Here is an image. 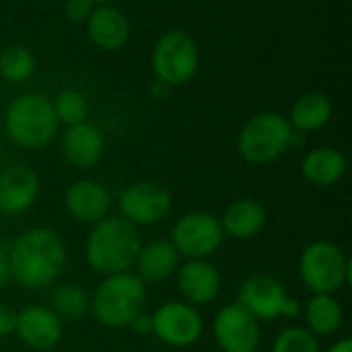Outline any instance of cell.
I'll return each instance as SVG.
<instances>
[{
	"mask_svg": "<svg viewBox=\"0 0 352 352\" xmlns=\"http://www.w3.org/2000/svg\"><path fill=\"white\" fill-rule=\"evenodd\" d=\"M66 243L47 229L33 227L14 237L8 250L10 280L25 291H39L56 285L66 268Z\"/></svg>",
	"mask_w": 352,
	"mask_h": 352,
	"instance_id": "6da1fadb",
	"label": "cell"
},
{
	"mask_svg": "<svg viewBox=\"0 0 352 352\" xmlns=\"http://www.w3.org/2000/svg\"><path fill=\"white\" fill-rule=\"evenodd\" d=\"M142 248V235L138 227L124 217H105L91 225L85 241V260L95 274L111 276L130 272L136 256Z\"/></svg>",
	"mask_w": 352,
	"mask_h": 352,
	"instance_id": "7a4b0ae2",
	"label": "cell"
},
{
	"mask_svg": "<svg viewBox=\"0 0 352 352\" xmlns=\"http://www.w3.org/2000/svg\"><path fill=\"white\" fill-rule=\"evenodd\" d=\"M4 134L12 144L27 151L47 146L58 132V120L52 99L43 93L29 91L16 95L4 109Z\"/></svg>",
	"mask_w": 352,
	"mask_h": 352,
	"instance_id": "3957f363",
	"label": "cell"
},
{
	"mask_svg": "<svg viewBox=\"0 0 352 352\" xmlns=\"http://www.w3.org/2000/svg\"><path fill=\"white\" fill-rule=\"evenodd\" d=\"M146 283L134 272H120L103 276L91 299V311L95 320L111 330L128 328V324L144 311Z\"/></svg>",
	"mask_w": 352,
	"mask_h": 352,
	"instance_id": "277c9868",
	"label": "cell"
},
{
	"mask_svg": "<svg viewBox=\"0 0 352 352\" xmlns=\"http://www.w3.org/2000/svg\"><path fill=\"white\" fill-rule=\"evenodd\" d=\"M293 128L287 116L262 111L248 120L237 136V151L250 165H268L278 161L291 148Z\"/></svg>",
	"mask_w": 352,
	"mask_h": 352,
	"instance_id": "5b68a950",
	"label": "cell"
},
{
	"mask_svg": "<svg viewBox=\"0 0 352 352\" xmlns=\"http://www.w3.org/2000/svg\"><path fill=\"white\" fill-rule=\"evenodd\" d=\"M299 276L314 295H334L352 278V264L334 241H314L299 256Z\"/></svg>",
	"mask_w": 352,
	"mask_h": 352,
	"instance_id": "8992f818",
	"label": "cell"
},
{
	"mask_svg": "<svg viewBox=\"0 0 352 352\" xmlns=\"http://www.w3.org/2000/svg\"><path fill=\"white\" fill-rule=\"evenodd\" d=\"M151 68L155 78L167 87L188 85L200 68V50L196 39L182 29L165 31L153 45Z\"/></svg>",
	"mask_w": 352,
	"mask_h": 352,
	"instance_id": "52a82bcc",
	"label": "cell"
},
{
	"mask_svg": "<svg viewBox=\"0 0 352 352\" xmlns=\"http://www.w3.org/2000/svg\"><path fill=\"white\" fill-rule=\"evenodd\" d=\"M171 245L186 260H208L225 241L221 221L210 212H188L171 229Z\"/></svg>",
	"mask_w": 352,
	"mask_h": 352,
	"instance_id": "ba28073f",
	"label": "cell"
},
{
	"mask_svg": "<svg viewBox=\"0 0 352 352\" xmlns=\"http://www.w3.org/2000/svg\"><path fill=\"white\" fill-rule=\"evenodd\" d=\"M153 336L171 349H188L204 334L200 311L186 301H165L151 314Z\"/></svg>",
	"mask_w": 352,
	"mask_h": 352,
	"instance_id": "9c48e42d",
	"label": "cell"
},
{
	"mask_svg": "<svg viewBox=\"0 0 352 352\" xmlns=\"http://www.w3.org/2000/svg\"><path fill=\"white\" fill-rule=\"evenodd\" d=\"M120 217H124L134 227H148L165 221L173 208L171 192L155 182L130 184L118 200Z\"/></svg>",
	"mask_w": 352,
	"mask_h": 352,
	"instance_id": "30bf717a",
	"label": "cell"
},
{
	"mask_svg": "<svg viewBox=\"0 0 352 352\" xmlns=\"http://www.w3.org/2000/svg\"><path fill=\"white\" fill-rule=\"evenodd\" d=\"M212 336L221 352H256L262 340V330L260 322L235 301L217 311Z\"/></svg>",
	"mask_w": 352,
	"mask_h": 352,
	"instance_id": "8fae6325",
	"label": "cell"
},
{
	"mask_svg": "<svg viewBox=\"0 0 352 352\" xmlns=\"http://www.w3.org/2000/svg\"><path fill=\"white\" fill-rule=\"evenodd\" d=\"M14 336L31 351H52L64 336V322L47 305H27L16 311Z\"/></svg>",
	"mask_w": 352,
	"mask_h": 352,
	"instance_id": "7c38bea8",
	"label": "cell"
},
{
	"mask_svg": "<svg viewBox=\"0 0 352 352\" xmlns=\"http://www.w3.org/2000/svg\"><path fill=\"white\" fill-rule=\"evenodd\" d=\"M287 291L280 280L270 274H252L248 276L237 293V303L245 307L258 322H274L280 318Z\"/></svg>",
	"mask_w": 352,
	"mask_h": 352,
	"instance_id": "4fadbf2b",
	"label": "cell"
},
{
	"mask_svg": "<svg viewBox=\"0 0 352 352\" xmlns=\"http://www.w3.org/2000/svg\"><path fill=\"white\" fill-rule=\"evenodd\" d=\"M175 283L186 303L198 307L217 301L223 278L210 260H186L175 270Z\"/></svg>",
	"mask_w": 352,
	"mask_h": 352,
	"instance_id": "5bb4252c",
	"label": "cell"
},
{
	"mask_svg": "<svg viewBox=\"0 0 352 352\" xmlns=\"http://www.w3.org/2000/svg\"><path fill=\"white\" fill-rule=\"evenodd\" d=\"M64 208L76 223L95 225L109 214L111 196L103 184L95 179H78L68 186L64 194Z\"/></svg>",
	"mask_w": 352,
	"mask_h": 352,
	"instance_id": "9a60e30c",
	"label": "cell"
},
{
	"mask_svg": "<svg viewBox=\"0 0 352 352\" xmlns=\"http://www.w3.org/2000/svg\"><path fill=\"white\" fill-rule=\"evenodd\" d=\"M39 175L27 165H10L0 171V212L14 217L27 212L39 196Z\"/></svg>",
	"mask_w": 352,
	"mask_h": 352,
	"instance_id": "2e32d148",
	"label": "cell"
},
{
	"mask_svg": "<svg viewBox=\"0 0 352 352\" xmlns=\"http://www.w3.org/2000/svg\"><path fill=\"white\" fill-rule=\"evenodd\" d=\"M85 23L91 43L101 52H120L130 41V21L116 4L95 6Z\"/></svg>",
	"mask_w": 352,
	"mask_h": 352,
	"instance_id": "e0dca14e",
	"label": "cell"
},
{
	"mask_svg": "<svg viewBox=\"0 0 352 352\" xmlns=\"http://www.w3.org/2000/svg\"><path fill=\"white\" fill-rule=\"evenodd\" d=\"M60 144L64 159L78 169L95 167L105 153V136L101 128L89 120L68 126L62 134Z\"/></svg>",
	"mask_w": 352,
	"mask_h": 352,
	"instance_id": "ac0fdd59",
	"label": "cell"
},
{
	"mask_svg": "<svg viewBox=\"0 0 352 352\" xmlns=\"http://www.w3.org/2000/svg\"><path fill=\"white\" fill-rule=\"evenodd\" d=\"M349 163L342 151L334 146H316L301 161V175L316 188H332L346 175Z\"/></svg>",
	"mask_w": 352,
	"mask_h": 352,
	"instance_id": "d6986e66",
	"label": "cell"
},
{
	"mask_svg": "<svg viewBox=\"0 0 352 352\" xmlns=\"http://www.w3.org/2000/svg\"><path fill=\"white\" fill-rule=\"evenodd\" d=\"M219 221H221L225 235L243 241V239H252L264 231V227L268 223V212L262 202H258L254 198H239V200H233L225 208V212Z\"/></svg>",
	"mask_w": 352,
	"mask_h": 352,
	"instance_id": "ffe728a7",
	"label": "cell"
},
{
	"mask_svg": "<svg viewBox=\"0 0 352 352\" xmlns=\"http://www.w3.org/2000/svg\"><path fill=\"white\" fill-rule=\"evenodd\" d=\"M179 266V254L171 245L169 239H155L148 243H142L136 262H134V274L142 283H163L175 274Z\"/></svg>",
	"mask_w": 352,
	"mask_h": 352,
	"instance_id": "44dd1931",
	"label": "cell"
},
{
	"mask_svg": "<svg viewBox=\"0 0 352 352\" xmlns=\"http://www.w3.org/2000/svg\"><path fill=\"white\" fill-rule=\"evenodd\" d=\"M332 116H334L332 99L322 91H307L295 99L287 120L293 130L309 134V132L326 128Z\"/></svg>",
	"mask_w": 352,
	"mask_h": 352,
	"instance_id": "7402d4cb",
	"label": "cell"
},
{
	"mask_svg": "<svg viewBox=\"0 0 352 352\" xmlns=\"http://www.w3.org/2000/svg\"><path fill=\"white\" fill-rule=\"evenodd\" d=\"M303 316L307 324L305 328L318 338L334 336L344 322V309L334 295H311Z\"/></svg>",
	"mask_w": 352,
	"mask_h": 352,
	"instance_id": "603a6c76",
	"label": "cell"
},
{
	"mask_svg": "<svg viewBox=\"0 0 352 352\" xmlns=\"http://www.w3.org/2000/svg\"><path fill=\"white\" fill-rule=\"evenodd\" d=\"M50 309L62 322H80L91 309V299L80 285L62 283L50 295Z\"/></svg>",
	"mask_w": 352,
	"mask_h": 352,
	"instance_id": "cb8c5ba5",
	"label": "cell"
},
{
	"mask_svg": "<svg viewBox=\"0 0 352 352\" xmlns=\"http://www.w3.org/2000/svg\"><path fill=\"white\" fill-rule=\"evenodd\" d=\"M35 56L25 45H8L0 52V78L12 85L29 80L35 72Z\"/></svg>",
	"mask_w": 352,
	"mask_h": 352,
	"instance_id": "d4e9b609",
	"label": "cell"
},
{
	"mask_svg": "<svg viewBox=\"0 0 352 352\" xmlns=\"http://www.w3.org/2000/svg\"><path fill=\"white\" fill-rule=\"evenodd\" d=\"M52 105H54V113H56L58 124H64L66 128L80 124V122H87V118H89V101L76 89L60 91L52 99Z\"/></svg>",
	"mask_w": 352,
	"mask_h": 352,
	"instance_id": "484cf974",
	"label": "cell"
},
{
	"mask_svg": "<svg viewBox=\"0 0 352 352\" xmlns=\"http://www.w3.org/2000/svg\"><path fill=\"white\" fill-rule=\"evenodd\" d=\"M272 352H322L320 338L303 326H289L274 338Z\"/></svg>",
	"mask_w": 352,
	"mask_h": 352,
	"instance_id": "4316f807",
	"label": "cell"
},
{
	"mask_svg": "<svg viewBox=\"0 0 352 352\" xmlns=\"http://www.w3.org/2000/svg\"><path fill=\"white\" fill-rule=\"evenodd\" d=\"M93 8H95V4L91 0H66V4H64L66 19L72 23H85Z\"/></svg>",
	"mask_w": 352,
	"mask_h": 352,
	"instance_id": "83f0119b",
	"label": "cell"
},
{
	"mask_svg": "<svg viewBox=\"0 0 352 352\" xmlns=\"http://www.w3.org/2000/svg\"><path fill=\"white\" fill-rule=\"evenodd\" d=\"M14 324H16V311L0 303V338L14 334Z\"/></svg>",
	"mask_w": 352,
	"mask_h": 352,
	"instance_id": "f1b7e54d",
	"label": "cell"
},
{
	"mask_svg": "<svg viewBox=\"0 0 352 352\" xmlns=\"http://www.w3.org/2000/svg\"><path fill=\"white\" fill-rule=\"evenodd\" d=\"M128 328H130L134 334H138V336H153V318H151V314L140 311V314L128 324Z\"/></svg>",
	"mask_w": 352,
	"mask_h": 352,
	"instance_id": "f546056e",
	"label": "cell"
},
{
	"mask_svg": "<svg viewBox=\"0 0 352 352\" xmlns=\"http://www.w3.org/2000/svg\"><path fill=\"white\" fill-rule=\"evenodd\" d=\"M303 314V307L301 303L295 299V297H287L285 303H283V311H280V318H287V320H297L299 316Z\"/></svg>",
	"mask_w": 352,
	"mask_h": 352,
	"instance_id": "4dcf8cb0",
	"label": "cell"
},
{
	"mask_svg": "<svg viewBox=\"0 0 352 352\" xmlns=\"http://www.w3.org/2000/svg\"><path fill=\"white\" fill-rule=\"evenodd\" d=\"M10 283V268H8V252L0 245V293Z\"/></svg>",
	"mask_w": 352,
	"mask_h": 352,
	"instance_id": "1f68e13d",
	"label": "cell"
},
{
	"mask_svg": "<svg viewBox=\"0 0 352 352\" xmlns=\"http://www.w3.org/2000/svg\"><path fill=\"white\" fill-rule=\"evenodd\" d=\"M169 89L171 87H167L165 82H161V80H153L151 85H148V95L153 97V99H165L167 95H169Z\"/></svg>",
	"mask_w": 352,
	"mask_h": 352,
	"instance_id": "d6a6232c",
	"label": "cell"
},
{
	"mask_svg": "<svg viewBox=\"0 0 352 352\" xmlns=\"http://www.w3.org/2000/svg\"><path fill=\"white\" fill-rule=\"evenodd\" d=\"M328 352H352V340L351 338H340L334 344H330Z\"/></svg>",
	"mask_w": 352,
	"mask_h": 352,
	"instance_id": "836d02e7",
	"label": "cell"
},
{
	"mask_svg": "<svg viewBox=\"0 0 352 352\" xmlns=\"http://www.w3.org/2000/svg\"><path fill=\"white\" fill-rule=\"evenodd\" d=\"M91 2H93L95 6H99V4H113L116 0H91Z\"/></svg>",
	"mask_w": 352,
	"mask_h": 352,
	"instance_id": "e575fe53",
	"label": "cell"
}]
</instances>
